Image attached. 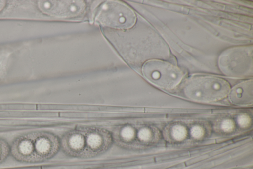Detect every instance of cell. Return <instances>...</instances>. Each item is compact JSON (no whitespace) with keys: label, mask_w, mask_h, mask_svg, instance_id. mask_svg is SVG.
Instances as JSON below:
<instances>
[{"label":"cell","mask_w":253,"mask_h":169,"mask_svg":"<svg viewBox=\"0 0 253 169\" xmlns=\"http://www.w3.org/2000/svg\"><path fill=\"white\" fill-rule=\"evenodd\" d=\"M53 140L52 136L45 132H27L14 139L10 145V154L20 162H40L48 158L53 153Z\"/></svg>","instance_id":"cell-1"},{"label":"cell","mask_w":253,"mask_h":169,"mask_svg":"<svg viewBox=\"0 0 253 169\" xmlns=\"http://www.w3.org/2000/svg\"><path fill=\"white\" fill-rule=\"evenodd\" d=\"M230 91L225 80L211 76L195 75L188 78L183 86L187 98L199 102L209 103L220 100Z\"/></svg>","instance_id":"cell-2"},{"label":"cell","mask_w":253,"mask_h":169,"mask_svg":"<svg viewBox=\"0 0 253 169\" xmlns=\"http://www.w3.org/2000/svg\"><path fill=\"white\" fill-rule=\"evenodd\" d=\"M94 22L101 26L126 30L135 24L136 16L133 10L119 1L108 0L95 10Z\"/></svg>","instance_id":"cell-3"},{"label":"cell","mask_w":253,"mask_h":169,"mask_svg":"<svg viewBox=\"0 0 253 169\" xmlns=\"http://www.w3.org/2000/svg\"><path fill=\"white\" fill-rule=\"evenodd\" d=\"M142 72L149 82L165 89L174 88L183 77L182 71L176 66L157 59L145 62L142 67Z\"/></svg>","instance_id":"cell-4"},{"label":"cell","mask_w":253,"mask_h":169,"mask_svg":"<svg viewBox=\"0 0 253 169\" xmlns=\"http://www.w3.org/2000/svg\"><path fill=\"white\" fill-rule=\"evenodd\" d=\"M252 65V51L249 47L233 48L224 51L219 59V66L224 74L234 77L248 75Z\"/></svg>","instance_id":"cell-5"},{"label":"cell","mask_w":253,"mask_h":169,"mask_svg":"<svg viewBox=\"0 0 253 169\" xmlns=\"http://www.w3.org/2000/svg\"><path fill=\"white\" fill-rule=\"evenodd\" d=\"M38 4L44 14L63 18L79 16L86 8L85 3L78 0H40Z\"/></svg>","instance_id":"cell-6"},{"label":"cell","mask_w":253,"mask_h":169,"mask_svg":"<svg viewBox=\"0 0 253 169\" xmlns=\"http://www.w3.org/2000/svg\"><path fill=\"white\" fill-rule=\"evenodd\" d=\"M253 80H247L236 85L229 93L230 101L238 105H248L252 104Z\"/></svg>","instance_id":"cell-7"},{"label":"cell","mask_w":253,"mask_h":169,"mask_svg":"<svg viewBox=\"0 0 253 169\" xmlns=\"http://www.w3.org/2000/svg\"><path fill=\"white\" fill-rule=\"evenodd\" d=\"M10 154V145L3 138L0 137V164L4 162Z\"/></svg>","instance_id":"cell-8"},{"label":"cell","mask_w":253,"mask_h":169,"mask_svg":"<svg viewBox=\"0 0 253 169\" xmlns=\"http://www.w3.org/2000/svg\"><path fill=\"white\" fill-rule=\"evenodd\" d=\"M186 130L181 125H175L172 129V135L176 140H182L186 136Z\"/></svg>","instance_id":"cell-9"},{"label":"cell","mask_w":253,"mask_h":169,"mask_svg":"<svg viewBox=\"0 0 253 169\" xmlns=\"http://www.w3.org/2000/svg\"><path fill=\"white\" fill-rule=\"evenodd\" d=\"M191 134L194 138L199 139L203 136L204 131L202 127L195 126L191 129Z\"/></svg>","instance_id":"cell-10"},{"label":"cell","mask_w":253,"mask_h":169,"mask_svg":"<svg viewBox=\"0 0 253 169\" xmlns=\"http://www.w3.org/2000/svg\"><path fill=\"white\" fill-rule=\"evenodd\" d=\"M237 121L241 127H246L250 124V118L248 116L243 114L238 117Z\"/></svg>","instance_id":"cell-11"},{"label":"cell","mask_w":253,"mask_h":169,"mask_svg":"<svg viewBox=\"0 0 253 169\" xmlns=\"http://www.w3.org/2000/svg\"><path fill=\"white\" fill-rule=\"evenodd\" d=\"M234 126L233 121L229 119L224 120L221 124V128L225 132L231 131L233 129Z\"/></svg>","instance_id":"cell-12"},{"label":"cell","mask_w":253,"mask_h":169,"mask_svg":"<svg viewBox=\"0 0 253 169\" xmlns=\"http://www.w3.org/2000/svg\"><path fill=\"white\" fill-rule=\"evenodd\" d=\"M7 60V55L5 54H0V74L3 72L5 68Z\"/></svg>","instance_id":"cell-13"},{"label":"cell","mask_w":253,"mask_h":169,"mask_svg":"<svg viewBox=\"0 0 253 169\" xmlns=\"http://www.w3.org/2000/svg\"><path fill=\"white\" fill-rule=\"evenodd\" d=\"M150 136V133L148 130H143L140 133V137L143 139H147Z\"/></svg>","instance_id":"cell-14"},{"label":"cell","mask_w":253,"mask_h":169,"mask_svg":"<svg viewBox=\"0 0 253 169\" xmlns=\"http://www.w3.org/2000/svg\"><path fill=\"white\" fill-rule=\"evenodd\" d=\"M5 1L4 0H0V11L3 9L5 5Z\"/></svg>","instance_id":"cell-15"}]
</instances>
